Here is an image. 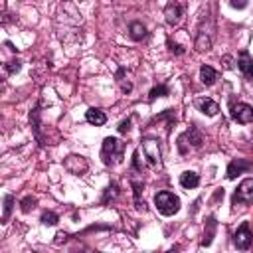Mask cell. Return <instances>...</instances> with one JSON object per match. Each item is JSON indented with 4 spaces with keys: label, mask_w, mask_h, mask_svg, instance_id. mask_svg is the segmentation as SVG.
<instances>
[{
    "label": "cell",
    "mask_w": 253,
    "mask_h": 253,
    "mask_svg": "<svg viewBox=\"0 0 253 253\" xmlns=\"http://www.w3.org/2000/svg\"><path fill=\"white\" fill-rule=\"evenodd\" d=\"M198 107H200V111H202L204 115H208V117H213V115H217V111H219L217 103L211 101V99H200Z\"/></svg>",
    "instance_id": "cell-15"
},
{
    "label": "cell",
    "mask_w": 253,
    "mask_h": 253,
    "mask_svg": "<svg viewBox=\"0 0 253 253\" xmlns=\"http://www.w3.org/2000/svg\"><path fill=\"white\" fill-rule=\"evenodd\" d=\"M211 30H213V24H211L208 30H204V26L200 24L198 36H196V43H194L198 51H208V49L211 47Z\"/></svg>",
    "instance_id": "cell-8"
},
{
    "label": "cell",
    "mask_w": 253,
    "mask_h": 253,
    "mask_svg": "<svg viewBox=\"0 0 253 253\" xmlns=\"http://www.w3.org/2000/svg\"><path fill=\"white\" fill-rule=\"evenodd\" d=\"M117 194H119V192H117V184H111V186L107 188V192H105L103 202L107 204V202H109V198H111V200H115V198H117Z\"/></svg>",
    "instance_id": "cell-24"
},
{
    "label": "cell",
    "mask_w": 253,
    "mask_h": 253,
    "mask_svg": "<svg viewBox=\"0 0 253 253\" xmlns=\"http://www.w3.org/2000/svg\"><path fill=\"white\" fill-rule=\"evenodd\" d=\"M237 65H239V69L243 71V75H247L249 79H253V59H251V55H249L247 49H243V51L239 53Z\"/></svg>",
    "instance_id": "cell-11"
},
{
    "label": "cell",
    "mask_w": 253,
    "mask_h": 253,
    "mask_svg": "<svg viewBox=\"0 0 253 253\" xmlns=\"http://www.w3.org/2000/svg\"><path fill=\"white\" fill-rule=\"evenodd\" d=\"M200 77H202V83L204 85H213L215 79H217V71L210 65H202L200 67Z\"/></svg>",
    "instance_id": "cell-13"
},
{
    "label": "cell",
    "mask_w": 253,
    "mask_h": 253,
    "mask_svg": "<svg viewBox=\"0 0 253 253\" xmlns=\"http://www.w3.org/2000/svg\"><path fill=\"white\" fill-rule=\"evenodd\" d=\"M233 241H235L237 249H249V245H251V241H253V233H251L247 221L237 227V231H235V235H233Z\"/></svg>",
    "instance_id": "cell-7"
},
{
    "label": "cell",
    "mask_w": 253,
    "mask_h": 253,
    "mask_svg": "<svg viewBox=\"0 0 253 253\" xmlns=\"http://www.w3.org/2000/svg\"><path fill=\"white\" fill-rule=\"evenodd\" d=\"M123 142L119 140V138H115V136H107L105 140H103V148H101V158H103V162L107 164V166H111V164H119L121 160H123Z\"/></svg>",
    "instance_id": "cell-1"
},
{
    "label": "cell",
    "mask_w": 253,
    "mask_h": 253,
    "mask_svg": "<svg viewBox=\"0 0 253 253\" xmlns=\"http://www.w3.org/2000/svg\"><path fill=\"white\" fill-rule=\"evenodd\" d=\"M180 138L190 140V142H188V150H190V148H198V146H202V134H200L196 128L186 130L184 134H180Z\"/></svg>",
    "instance_id": "cell-14"
},
{
    "label": "cell",
    "mask_w": 253,
    "mask_h": 253,
    "mask_svg": "<svg viewBox=\"0 0 253 253\" xmlns=\"http://www.w3.org/2000/svg\"><path fill=\"white\" fill-rule=\"evenodd\" d=\"M57 221H59L57 213H53V211H47V210L42 213V223H43V225H55Z\"/></svg>",
    "instance_id": "cell-21"
},
{
    "label": "cell",
    "mask_w": 253,
    "mask_h": 253,
    "mask_svg": "<svg viewBox=\"0 0 253 253\" xmlns=\"http://www.w3.org/2000/svg\"><path fill=\"white\" fill-rule=\"evenodd\" d=\"M117 83L121 85L123 93H130V91H132V83H130V79L125 75V69H121V71L117 73Z\"/></svg>",
    "instance_id": "cell-18"
},
{
    "label": "cell",
    "mask_w": 253,
    "mask_h": 253,
    "mask_svg": "<svg viewBox=\"0 0 253 253\" xmlns=\"http://www.w3.org/2000/svg\"><path fill=\"white\" fill-rule=\"evenodd\" d=\"M180 184L184 186V188H196L198 184H200V176L196 174V172H182L180 174Z\"/></svg>",
    "instance_id": "cell-16"
},
{
    "label": "cell",
    "mask_w": 253,
    "mask_h": 253,
    "mask_svg": "<svg viewBox=\"0 0 253 253\" xmlns=\"http://www.w3.org/2000/svg\"><path fill=\"white\" fill-rule=\"evenodd\" d=\"M231 117L241 125L253 123V107L247 103H231Z\"/></svg>",
    "instance_id": "cell-5"
},
{
    "label": "cell",
    "mask_w": 253,
    "mask_h": 253,
    "mask_svg": "<svg viewBox=\"0 0 253 253\" xmlns=\"http://www.w3.org/2000/svg\"><path fill=\"white\" fill-rule=\"evenodd\" d=\"M12 206H14V196L6 194L4 196V213H2V221H8L10 213H12Z\"/></svg>",
    "instance_id": "cell-19"
},
{
    "label": "cell",
    "mask_w": 253,
    "mask_h": 253,
    "mask_svg": "<svg viewBox=\"0 0 253 253\" xmlns=\"http://www.w3.org/2000/svg\"><path fill=\"white\" fill-rule=\"evenodd\" d=\"M34 206H36V200H34V198H30V196H28V198H24V200H22V211H24V213H28Z\"/></svg>",
    "instance_id": "cell-25"
},
{
    "label": "cell",
    "mask_w": 253,
    "mask_h": 253,
    "mask_svg": "<svg viewBox=\"0 0 253 253\" xmlns=\"http://www.w3.org/2000/svg\"><path fill=\"white\" fill-rule=\"evenodd\" d=\"M213 227H215V221H213V217H210V229H208V233H206V237L202 239V245H210V243H211V235H213Z\"/></svg>",
    "instance_id": "cell-23"
},
{
    "label": "cell",
    "mask_w": 253,
    "mask_h": 253,
    "mask_svg": "<svg viewBox=\"0 0 253 253\" xmlns=\"http://www.w3.org/2000/svg\"><path fill=\"white\" fill-rule=\"evenodd\" d=\"M132 166H134V170H138V172H142V162H140V150H134V154H132Z\"/></svg>",
    "instance_id": "cell-27"
},
{
    "label": "cell",
    "mask_w": 253,
    "mask_h": 253,
    "mask_svg": "<svg viewBox=\"0 0 253 253\" xmlns=\"http://www.w3.org/2000/svg\"><path fill=\"white\" fill-rule=\"evenodd\" d=\"M128 32H130V38L136 40V42H140V40L146 38V28H144V24H140V22H132L130 28H128Z\"/></svg>",
    "instance_id": "cell-17"
},
{
    "label": "cell",
    "mask_w": 253,
    "mask_h": 253,
    "mask_svg": "<svg viewBox=\"0 0 253 253\" xmlns=\"http://www.w3.org/2000/svg\"><path fill=\"white\" fill-rule=\"evenodd\" d=\"M253 202V178H245L237 190L233 192V206H241V204H251Z\"/></svg>",
    "instance_id": "cell-4"
},
{
    "label": "cell",
    "mask_w": 253,
    "mask_h": 253,
    "mask_svg": "<svg viewBox=\"0 0 253 253\" xmlns=\"http://www.w3.org/2000/svg\"><path fill=\"white\" fill-rule=\"evenodd\" d=\"M85 119H87V123H91V125H95V126H101V125L107 123V115H105L101 109H89V111L85 113Z\"/></svg>",
    "instance_id": "cell-12"
},
{
    "label": "cell",
    "mask_w": 253,
    "mask_h": 253,
    "mask_svg": "<svg viewBox=\"0 0 253 253\" xmlns=\"http://www.w3.org/2000/svg\"><path fill=\"white\" fill-rule=\"evenodd\" d=\"M229 4H231L233 8H239V10H241V8L247 6V0H229Z\"/></svg>",
    "instance_id": "cell-30"
},
{
    "label": "cell",
    "mask_w": 253,
    "mask_h": 253,
    "mask_svg": "<svg viewBox=\"0 0 253 253\" xmlns=\"http://www.w3.org/2000/svg\"><path fill=\"white\" fill-rule=\"evenodd\" d=\"M4 69H6L8 73H16V71H20V61H18V59H12V61H8V63L4 65Z\"/></svg>",
    "instance_id": "cell-26"
},
{
    "label": "cell",
    "mask_w": 253,
    "mask_h": 253,
    "mask_svg": "<svg viewBox=\"0 0 253 253\" xmlns=\"http://www.w3.org/2000/svg\"><path fill=\"white\" fill-rule=\"evenodd\" d=\"M168 47H170V51H174V53H178V55H182V53H184V49H182L178 43H174L172 40H168Z\"/></svg>",
    "instance_id": "cell-29"
},
{
    "label": "cell",
    "mask_w": 253,
    "mask_h": 253,
    "mask_svg": "<svg viewBox=\"0 0 253 253\" xmlns=\"http://www.w3.org/2000/svg\"><path fill=\"white\" fill-rule=\"evenodd\" d=\"M63 166H65V170H67V172L77 174V176H79V174H83V172H87V168H89L87 160H85L83 156H79V154H69V156L65 158Z\"/></svg>",
    "instance_id": "cell-6"
},
{
    "label": "cell",
    "mask_w": 253,
    "mask_h": 253,
    "mask_svg": "<svg viewBox=\"0 0 253 253\" xmlns=\"http://www.w3.org/2000/svg\"><path fill=\"white\" fill-rule=\"evenodd\" d=\"M142 152H144L150 166L158 168L162 164V148H160L158 138H144L142 140Z\"/></svg>",
    "instance_id": "cell-3"
},
{
    "label": "cell",
    "mask_w": 253,
    "mask_h": 253,
    "mask_svg": "<svg viewBox=\"0 0 253 253\" xmlns=\"http://www.w3.org/2000/svg\"><path fill=\"white\" fill-rule=\"evenodd\" d=\"M249 168H251V164H249L247 160L237 158V160L229 162V166H227V178L233 180V178H237V174H241V172H245V170H249Z\"/></svg>",
    "instance_id": "cell-10"
},
{
    "label": "cell",
    "mask_w": 253,
    "mask_h": 253,
    "mask_svg": "<svg viewBox=\"0 0 253 253\" xmlns=\"http://www.w3.org/2000/svg\"><path fill=\"white\" fill-rule=\"evenodd\" d=\"M132 188H134V200H136V208L138 210H144V200H140V190H142V186L138 184V182H132Z\"/></svg>",
    "instance_id": "cell-22"
},
{
    "label": "cell",
    "mask_w": 253,
    "mask_h": 253,
    "mask_svg": "<svg viewBox=\"0 0 253 253\" xmlns=\"http://www.w3.org/2000/svg\"><path fill=\"white\" fill-rule=\"evenodd\" d=\"M164 16H166V22H168L170 26L178 24L180 18H182V6H180L178 2H170V4L166 6V10H164Z\"/></svg>",
    "instance_id": "cell-9"
},
{
    "label": "cell",
    "mask_w": 253,
    "mask_h": 253,
    "mask_svg": "<svg viewBox=\"0 0 253 253\" xmlns=\"http://www.w3.org/2000/svg\"><path fill=\"white\" fill-rule=\"evenodd\" d=\"M130 130V119H126V121H123L121 125H119V132L121 134H126Z\"/></svg>",
    "instance_id": "cell-28"
},
{
    "label": "cell",
    "mask_w": 253,
    "mask_h": 253,
    "mask_svg": "<svg viewBox=\"0 0 253 253\" xmlns=\"http://www.w3.org/2000/svg\"><path fill=\"white\" fill-rule=\"evenodd\" d=\"M154 206L162 215H174L180 210V200L172 192H158L154 196Z\"/></svg>",
    "instance_id": "cell-2"
},
{
    "label": "cell",
    "mask_w": 253,
    "mask_h": 253,
    "mask_svg": "<svg viewBox=\"0 0 253 253\" xmlns=\"http://www.w3.org/2000/svg\"><path fill=\"white\" fill-rule=\"evenodd\" d=\"M170 91H168V87L166 85H156V87H152V91H150V95H148V99L150 101H154L156 97H166Z\"/></svg>",
    "instance_id": "cell-20"
}]
</instances>
